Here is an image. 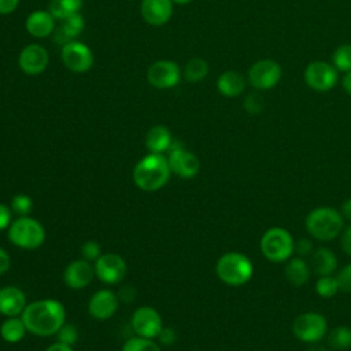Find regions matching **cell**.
<instances>
[{"instance_id":"obj_1","label":"cell","mask_w":351,"mask_h":351,"mask_svg":"<svg viewBox=\"0 0 351 351\" xmlns=\"http://www.w3.org/2000/svg\"><path fill=\"white\" fill-rule=\"evenodd\" d=\"M27 332L37 336L56 335L66 321L63 304L56 299H41L29 303L21 315Z\"/></svg>"},{"instance_id":"obj_2","label":"cell","mask_w":351,"mask_h":351,"mask_svg":"<svg viewBox=\"0 0 351 351\" xmlns=\"http://www.w3.org/2000/svg\"><path fill=\"white\" fill-rule=\"evenodd\" d=\"M170 166L163 154L145 155L133 169L134 184L147 192H154L166 185L170 177Z\"/></svg>"},{"instance_id":"obj_3","label":"cell","mask_w":351,"mask_h":351,"mask_svg":"<svg viewBox=\"0 0 351 351\" xmlns=\"http://www.w3.org/2000/svg\"><path fill=\"white\" fill-rule=\"evenodd\" d=\"M307 233L319 241H330L344 229V218L340 210L322 206L313 208L304 221Z\"/></svg>"},{"instance_id":"obj_4","label":"cell","mask_w":351,"mask_h":351,"mask_svg":"<svg viewBox=\"0 0 351 351\" xmlns=\"http://www.w3.org/2000/svg\"><path fill=\"white\" fill-rule=\"evenodd\" d=\"M218 278L230 287H240L247 284L254 274V265L251 259L236 251L221 255L215 265Z\"/></svg>"},{"instance_id":"obj_5","label":"cell","mask_w":351,"mask_h":351,"mask_svg":"<svg viewBox=\"0 0 351 351\" xmlns=\"http://www.w3.org/2000/svg\"><path fill=\"white\" fill-rule=\"evenodd\" d=\"M259 248L262 255L269 262L282 263L293 256L295 239L285 228L273 226L262 234L259 240Z\"/></svg>"},{"instance_id":"obj_6","label":"cell","mask_w":351,"mask_h":351,"mask_svg":"<svg viewBox=\"0 0 351 351\" xmlns=\"http://www.w3.org/2000/svg\"><path fill=\"white\" fill-rule=\"evenodd\" d=\"M8 239L22 250H36L44 243L45 230L37 219L25 215L11 222L8 226Z\"/></svg>"},{"instance_id":"obj_7","label":"cell","mask_w":351,"mask_h":351,"mask_svg":"<svg viewBox=\"0 0 351 351\" xmlns=\"http://www.w3.org/2000/svg\"><path fill=\"white\" fill-rule=\"evenodd\" d=\"M292 333L302 343H318L328 333V321L317 311L302 313L292 322Z\"/></svg>"},{"instance_id":"obj_8","label":"cell","mask_w":351,"mask_h":351,"mask_svg":"<svg viewBox=\"0 0 351 351\" xmlns=\"http://www.w3.org/2000/svg\"><path fill=\"white\" fill-rule=\"evenodd\" d=\"M282 75L281 66L273 59H261L248 70V82L258 90L274 88Z\"/></svg>"},{"instance_id":"obj_9","label":"cell","mask_w":351,"mask_h":351,"mask_svg":"<svg viewBox=\"0 0 351 351\" xmlns=\"http://www.w3.org/2000/svg\"><path fill=\"white\" fill-rule=\"evenodd\" d=\"M167 162L171 173L181 178H193L200 170L199 158L185 149L180 141H173L169 148Z\"/></svg>"},{"instance_id":"obj_10","label":"cell","mask_w":351,"mask_h":351,"mask_svg":"<svg viewBox=\"0 0 351 351\" xmlns=\"http://www.w3.org/2000/svg\"><path fill=\"white\" fill-rule=\"evenodd\" d=\"M306 84L315 92H328L337 84V69L328 62H311L304 70Z\"/></svg>"},{"instance_id":"obj_11","label":"cell","mask_w":351,"mask_h":351,"mask_svg":"<svg viewBox=\"0 0 351 351\" xmlns=\"http://www.w3.org/2000/svg\"><path fill=\"white\" fill-rule=\"evenodd\" d=\"M126 262L118 254H101L95 261V274L106 284H118L126 276Z\"/></svg>"},{"instance_id":"obj_12","label":"cell","mask_w":351,"mask_h":351,"mask_svg":"<svg viewBox=\"0 0 351 351\" xmlns=\"http://www.w3.org/2000/svg\"><path fill=\"white\" fill-rule=\"evenodd\" d=\"M62 60L69 70L84 73L92 67L93 53L89 47L73 40L62 47Z\"/></svg>"},{"instance_id":"obj_13","label":"cell","mask_w":351,"mask_h":351,"mask_svg":"<svg viewBox=\"0 0 351 351\" xmlns=\"http://www.w3.org/2000/svg\"><path fill=\"white\" fill-rule=\"evenodd\" d=\"M132 328L141 337H147V339L158 337L159 332L163 328L162 317L152 307H148V306L138 307L132 315Z\"/></svg>"},{"instance_id":"obj_14","label":"cell","mask_w":351,"mask_h":351,"mask_svg":"<svg viewBox=\"0 0 351 351\" xmlns=\"http://www.w3.org/2000/svg\"><path fill=\"white\" fill-rule=\"evenodd\" d=\"M147 80L158 89L173 88L180 81V67L171 60H158L149 66Z\"/></svg>"},{"instance_id":"obj_15","label":"cell","mask_w":351,"mask_h":351,"mask_svg":"<svg viewBox=\"0 0 351 351\" xmlns=\"http://www.w3.org/2000/svg\"><path fill=\"white\" fill-rule=\"evenodd\" d=\"M48 62H49V56L47 49L38 44L26 45L21 51L18 58L21 70L29 75H36L43 73L47 69Z\"/></svg>"},{"instance_id":"obj_16","label":"cell","mask_w":351,"mask_h":351,"mask_svg":"<svg viewBox=\"0 0 351 351\" xmlns=\"http://www.w3.org/2000/svg\"><path fill=\"white\" fill-rule=\"evenodd\" d=\"M95 276V266L90 265L86 259H77L67 265L64 269V282L69 288L81 289L90 284Z\"/></svg>"},{"instance_id":"obj_17","label":"cell","mask_w":351,"mask_h":351,"mask_svg":"<svg viewBox=\"0 0 351 351\" xmlns=\"http://www.w3.org/2000/svg\"><path fill=\"white\" fill-rule=\"evenodd\" d=\"M118 308V296L110 289H99L95 292L89 300L88 310L89 314L96 319L111 318Z\"/></svg>"},{"instance_id":"obj_18","label":"cell","mask_w":351,"mask_h":351,"mask_svg":"<svg viewBox=\"0 0 351 351\" xmlns=\"http://www.w3.org/2000/svg\"><path fill=\"white\" fill-rule=\"evenodd\" d=\"M26 306V296L22 289L14 285L0 288V313L3 315L19 317Z\"/></svg>"},{"instance_id":"obj_19","label":"cell","mask_w":351,"mask_h":351,"mask_svg":"<svg viewBox=\"0 0 351 351\" xmlns=\"http://www.w3.org/2000/svg\"><path fill=\"white\" fill-rule=\"evenodd\" d=\"M171 11H173L171 0H143L141 1V16L147 23L152 26L165 25L170 19Z\"/></svg>"},{"instance_id":"obj_20","label":"cell","mask_w":351,"mask_h":351,"mask_svg":"<svg viewBox=\"0 0 351 351\" xmlns=\"http://www.w3.org/2000/svg\"><path fill=\"white\" fill-rule=\"evenodd\" d=\"M310 267L311 271L319 276H329L333 274L337 269V256L336 254L328 247H318L314 248L313 254L310 255Z\"/></svg>"},{"instance_id":"obj_21","label":"cell","mask_w":351,"mask_h":351,"mask_svg":"<svg viewBox=\"0 0 351 351\" xmlns=\"http://www.w3.org/2000/svg\"><path fill=\"white\" fill-rule=\"evenodd\" d=\"M26 30L37 38L49 36L55 29V18L49 11H33L26 19Z\"/></svg>"},{"instance_id":"obj_22","label":"cell","mask_w":351,"mask_h":351,"mask_svg":"<svg viewBox=\"0 0 351 351\" xmlns=\"http://www.w3.org/2000/svg\"><path fill=\"white\" fill-rule=\"evenodd\" d=\"M284 274L289 284H292L293 287H302L310 280L311 267H310V263L304 258L291 256L285 262Z\"/></svg>"},{"instance_id":"obj_23","label":"cell","mask_w":351,"mask_h":351,"mask_svg":"<svg viewBox=\"0 0 351 351\" xmlns=\"http://www.w3.org/2000/svg\"><path fill=\"white\" fill-rule=\"evenodd\" d=\"M217 88L221 95L226 97L239 96L245 88V80L243 74L234 70H229L222 73L217 80Z\"/></svg>"},{"instance_id":"obj_24","label":"cell","mask_w":351,"mask_h":351,"mask_svg":"<svg viewBox=\"0 0 351 351\" xmlns=\"http://www.w3.org/2000/svg\"><path fill=\"white\" fill-rule=\"evenodd\" d=\"M171 143L173 138L170 130L162 125L152 126L145 137V145L149 149V152L154 154H163L165 151H169Z\"/></svg>"},{"instance_id":"obj_25","label":"cell","mask_w":351,"mask_h":351,"mask_svg":"<svg viewBox=\"0 0 351 351\" xmlns=\"http://www.w3.org/2000/svg\"><path fill=\"white\" fill-rule=\"evenodd\" d=\"M82 30H84V18L77 12L63 19L62 25L55 32V41L58 44H62L63 47L64 44L73 41V38H75Z\"/></svg>"},{"instance_id":"obj_26","label":"cell","mask_w":351,"mask_h":351,"mask_svg":"<svg viewBox=\"0 0 351 351\" xmlns=\"http://www.w3.org/2000/svg\"><path fill=\"white\" fill-rule=\"evenodd\" d=\"M27 329L21 317H8L0 326V336L7 343H18L21 341Z\"/></svg>"},{"instance_id":"obj_27","label":"cell","mask_w":351,"mask_h":351,"mask_svg":"<svg viewBox=\"0 0 351 351\" xmlns=\"http://www.w3.org/2000/svg\"><path fill=\"white\" fill-rule=\"evenodd\" d=\"M82 0H49L48 11L55 19H66L80 11Z\"/></svg>"},{"instance_id":"obj_28","label":"cell","mask_w":351,"mask_h":351,"mask_svg":"<svg viewBox=\"0 0 351 351\" xmlns=\"http://www.w3.org/2000/svg\"><path fill=\"white\" fill-rule=\"evenodd\" d=\"M326 340L329 347L333 350H348L351 348V328L344 325L336 326L326 333Z\"/></svg>"},{"instance_id":"obj_29","label":"cell","mask_w":351,"mask_h":351,"mask_svg":"<svg viewBox=\"0 0 351 351\" xmlns=\"http://www.w3.org/2000/svg\"><path fill=\"white\" fill-rule=\"evenodd\" d=\"M207 74H208V64L204 59L193 58L185 64L184 77L189 82H199L204 80Z\"/></svg>"},{"instance_id":"obj_30","label":"cell","mask_w":351,"mask_h":351,"mask_svg":"<svg viewBox=\"0 0 351 351\" xmlns=\"http://www.w3.org/2000/svg\"><path fill=\"white\" fill-rule=\"evenodd\" d=\"M314 289L318 296L324 299H329V298H333L340 291V287L336 276L329 274V276H319L318 280L315 281Z\"/></svg>"},{"instance_id":"obj_31","label":"cell","mask_w":351,"mask_h":351,"mask_svg":"<svg viewBox=\"0 0 351 351\" xmlns=\"http://www.w3.org/2000/svg\"><path fill=\"white\" fill-rule=\"evenodd\" d=\"M333 66L340 71H351V44H343L333 52Z\"/></svg>"},{"instance_id":"obj_32","label":"cell","mask_w":351,"mask_h":351,"mask_svg":"<svg viewBox=\"0 0 351 351\" xmlns=\"http://www.w3.org/2000/svg\"><path fill=\"white\" fill-rule=\"evenodd\" d=\"M122 351H162V350L152 339L137 336V337L129 339L123 344Z\"/></svg>"},{"instance_id":"obj_33","label":"cell","mask_w":351,"mask_h":351,"mask_svg":"<svg viewBox=\"0 0 351 351\" xmlns=\"http://www.w3.org/2000/svg\"><path fill=\"white\" fill-rule=\"evenodd\" d=\"M33 208V202L27 195L19 193L15 195L11 200V211L18 214L19 217H25L27 215Z\"/></svg>"},{"instance_id":"obj_34","label":"cell","mask_w":351,"mask_h":351,"mask_svg":"<svg viewBox=\"0 0 351 351\" xmlns=\"http://www.w3.org/2000/svg\"><path fill=\"white\" fill-rule=\"evenodd\" d=\"M56 336H58V341L64 343L67 346H73L78 339V332L74 325L63 324L62 328L58 330Z\"/></svg>"},{"instance_id":"obj_35","label":"cell","mask_w":351,"mask_h":351,"mask_svg":"<svg viewBox=\"0 0 351 351\" xmlns=\"http://www.w3.org/2000/svg\"><path fill=\"white\" fill-rule=\"evenodd\" d=\"M340 291L346 293H351V262L343 266L339 273L336 274Z\"/></svg>"},{"instance_id":"obj_36","label":"cell","mask_w":351,"mask_h":351,"mask_svg":"<svg viewBox=\"0 0 351 351\" xmlns=\"http://www.w3.org/2000/svg\"><path fill=\"white\" fill-rule=\"evenodd\" d=\"M81 254H82L84 259L89 261V262H92V261L95 262L101 255V250H100V245L97 241L89 240L81 247Z\"/></svg>"},{"instance_id":"obj_37","label":"cell","mask_w":351,"mask_h":351,"mask_svg":"<svg viewBox=\"0 0 351 351\" xmlns=\"http://www.w3.org/2000/svg\"><path fill=\"white\" fill-rule=\"evenodd\" d=\"M244 108L247 110L248 114H259L263 108V101H262V97L256 93H251L245 97L244 100Z\"/></svg>"},{"instance_id":"obj_38","label":"cell","mask_w":351,"mask_h":351,"mask_svg":"<svg viewBox=\"0 0 351 351\" xmlns=\"http://www.w3.org/2000/svg\"><path fill=\"white\" fill-rule=\"evenodd\" d=\"M314 251V245H313V241L307 237H302L299 240L295 241V254L296 256H300V258H306V256H310Z\"/></svg>"},{"instance_id":"obj_39","label":"cell","mask_w":351,"mask_h":351,"mask_svg":"<svg viewBox=\"0 0 351 351\" xmlns=\"http://www.w3.org/2000/svg\"><path fill=\"white\" fill-rule=\"evenodd\" d=\"M340 245L346 255L351 256V223L344 226L340 233Z\"/></svg>"},{"instance_id":"obj_40","label":"cell","mask_w":351,"mask_h":351,"mask_svg":"<svg viewBox=\"0 0 351 351\" xmlns=\"http://www.w3.org/2000/svg\"><path fill=\"white\" fill-rule=\"evenodd\" d=\"M158 339H159L160 344L171 346V344H174L176 339H177V335H176L174 329H171V328H162V330L158 335Z\"/></svg>"},{"instance_id":"obj_41","label":"cell","mask_w":351,"mask_h":351,"mask_svg":"<svg viewBox=\"0 0 351 351\" xmlns=\"http://www.w3.org/2000/svg\"><path fill=\"white\" fill-rule=\"evenodd\" d=\"M11 210L5 204L0 203V230H4L11 225Z\"/></svg>"},{"instance_id":"obj_42","label":"cell","mask_w":351,"mask_h":351,"mask_svg":"<svg viewBox=\"0 0 351 351\" xmlns=\"http://www.w3.org/2000/svg\"><path fill=\"white\" fill-rule=\"evenodd\" d=\"M19 4V0H0V15L12 14Z\"/></svg>"},{"instance_id":"obj_43","label":"cell","mask_w":351,"mask_h":351,"mask_svg":"<svg viewBox=\"0 0 351 351\" xmlns=\"http://www.w3.org/2000/svg\"><path fill=\"white\" fill-rule=\"evenodd\" d=\"M10 266H11V259L8 252L0 247V274L7 273Z\"/></svg>"},{"instance_id":"obj_44","label":"cell","mask_w":351,"mask_h":351,"mask_svg":"<svg viewBox=\"0 0 351 351\" xmlns=\"http://www.w3.org/2000/svg\"><path fill=\"white\" fill-rule=\"evenodd\" d=\"M340 213L344 218V221H351V197L346 199L340 207Z\"/></svg>"},{"instance_id":"obj_45","label":"cell","mask_w":351,"mask_h":351,"mask_svg":"<svg viewBox=\"0 0 351 351\" xmlns=\"http://www.w3.org/2000/svg\"><path fill=\"white\" fill-rule=\"evenodd\" d=\"M45 351H73L71 346H67L64 343H60V341H56L53 344H51Z\"/></svg>"},{"instance_id":"obj_46","label":"cell","mask_w":351,"mask_h":351,"mask_svg":"<svg viewBox=\"0 0 351 351\" xmlns=\"http://www.w3.org/2000/svg\"><path fill=\"white\" fill-rule=\"evenodd\" d=\"M343 88H344V90H346L348 95H351V71L346 73V75H344V78H343Z\"/></svg>"},{"instance_id":"obj_47","label":"cell","mask_w":351,"mask_h":351,"mask_svg":"<svg viewBox=\"0 0 351 351\" xmlns=\"http://www.w3.org/2000/svg\"><path fill=\"white\" fill-rule=\"evenodd\" d=\"M310 351H325V348L322 346H319L318 343H314V344H311Z\"/></svg>"},{"instance_id":"obj_48","label":"cell","mask_w":351,"mask_h":351,"mask_svg":"<svg viewBox=\"0 0 351 351\" xmlns=\"http://www.w3.org/2000/svg\"><path fill=\"white\" fill-rule=\"evenodd\" d=\"M173 3H177V4H188V3H191L192 0H171Z\"/></svg>"},{"instance_id":"obj_49","label":"cell","mask_w":351,"mask_h":351,"mask_svg":"<svg viewBox=\"0 0 351 351\" xmlns=\"http://www.w3.org/2000/svg\"><path fill=\"white\" fill-rule=\"evenodd\" d=\"M129 1H132V0H129Z\"/></svg>"}]
</instances>
